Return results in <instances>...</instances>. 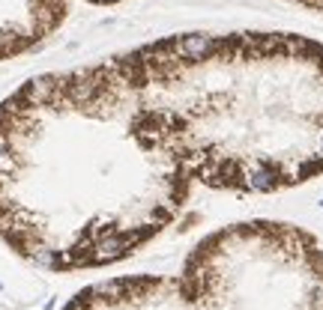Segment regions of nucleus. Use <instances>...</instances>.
Instances as JSON below:
<instances>
[{
	"label": "nucleus",
	"mask_w": 323,
	"mask_h": 310,
	"mask_svg": "<svg viewBox=\"0 0 323 310\" xmlns=\"http://www.w3.org/2000/svg\"><path fill=\"white\" fill-rule=\"evenodd\" d=\"M192 188L117 54L36 75L0 104V239L48 271L138 254L179 218Z\"/></svg>",
	"instance_id": "nucleus-1"
},
{
	"label": "nucleus",
	"mask_w": 323,
	"mask_h": 310,
	"mask_svg": "<svg viewBox=\"0 0 323 310\" xmlns=\"http://www.w3.org/2000/svg\"><path fill=\"white\" fill-rule=\"evenodd\" d=\"M162 146L195 185L278 194L323 176V42L174 33L117 54Z\"/></svg>",
	"instance_id": "nucleus-2"
},
{
	"label": "nucleus",
	"mask_w": 323,
	"mask_h": 310,
	"mask_svg": "<svg viewBox=\"0 0 323 310\" xmlns=\"http://www.w3.org/2000/svg\"><path fill=\"white\" fill-rule=\"evenodd\" d=\"M176 278L195 310H323V248L284 221L209 232Z\"/></svg>",
	"instance_id": "nucleus-3"
},
{
	"label": "nucleus",
	"mask_w": 323,
	"mask_h": 310,
	"mask_svg": "<svg viewBox=\"0 0 323 310\" xmlns=\"http://www.w3.org/2000/svg\"><path fill=\"white\" fill-rule=\"evenodd\" d=\"M63 310H195V304L176 275H129L84 286Z\"/></svg>",
	"instance_id": "nucleus-4"
},
{
	"label": "nucleus",
	"mask_w": 323,
	"mask_h": 310,
	"mask_svg": "<svg viewBox=\"0 0 323 310\" xmlns=\"http://www.w3.org/2000/svg\"><path fill=\"white\" fill-rule=\"evenodd\" d=\"M294 3H299L305 9H314V12H323V0H294Z\"/></svg>",
	"instance_id": "nucleus-5"
},
{
	"label": "nucleus",
	"mask_w": 323,
	"mask_h": 310,
	"mask_svg": "<svg viewBox=\"0 0 323 310\" xmlns=\"http://www.w3.org/2000/svg\"><path fill=\"white\" fill-rule=\"evenodd\" d=\"M90 3H96V6H108V3H117V0H90Z\"/></svg>",
	"instance_id": "nucleus-6"
}]
</instances>
